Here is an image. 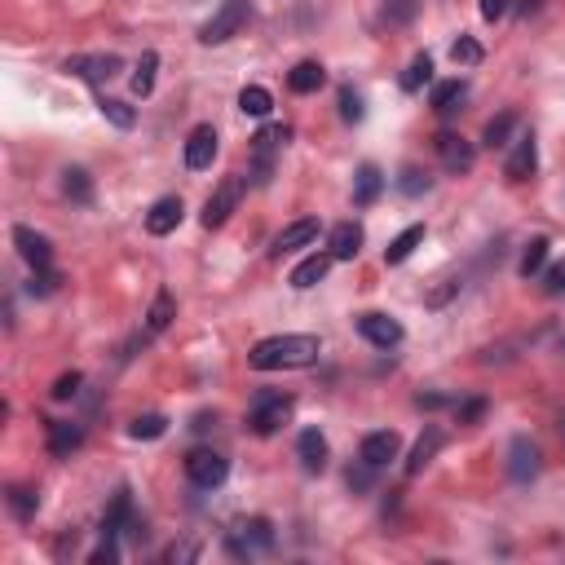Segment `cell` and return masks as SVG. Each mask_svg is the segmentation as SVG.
I'll return each mask as SVG.
<instances>
[{
    "label": "cell",
    "instance_id": "d6986e66",
    "mask_svg": "<svg viewBox=\"0 0 565 565\" xmlns=\"http://www.w3.org/2000/svg\"><path fill=\"white\" fill-rule=\"evenodd\" d=\"M332 266H336V257H332V252H314V257H305V261L291 270V287H296V291L318 287V282L332 274Z\"/></svg>",
    "mask_w": 565,
    "mask_h": 565
},
{
    "label": "cell",
    "instance_id": "7a4b0ae2",
    "mask_svg": "<svg viewBox=\"0 0 565 565\" xmlns=\"http://www.w3.org/2000/svg\"><path fill=\"white\" fill-rule=\"evenodd\" d=\"M225 552L239 557V561H252V557L274 552V526H270L266 517H248V521H239V526L225 535Z\"/></svg>",
    "mask_w": 565,
    "mask_h": 565
},
{
    "label": "cell",
    "instance_id": "1f68e13d",
    "mask_svg": "<svg viewBox=\"0 0 565 565\" xmlns=\"http://www.w3.org/2000/svg\"><path fill=\"white\" fill-rule=\"evenodd\" d=\"M4 503H9V512H13L18 521H31L36 508H40V494L31 491V486H9V491H4Z\"/></svg>",
    "mask_w": 565,
    "mask_h": 565
},
{
    "label": "cell",
    "instance_id": "d4e9b609",
    "mask_svg": "<svg viewBox=\"0 0 565 565\" xmlns=\"http://www.w3.org/2000/svg\"><path fill=\"white\" fill-rule=\"evenodd\" d=\"M124 530H138V517H133V499H129V491L115 494V503H111L106 517H102V535H124Z\"/></svg>",
    "mask_w": 565,
    "mask_h": 565
},
{
    "label": "cell",
    "instance_id": "83f0119b",
    "mask_svg": "<svg viewBox=\"0 0 565 565\" xmlns=\"http://www.w3.org/2000/svg\"><path fill=\"white\" fill-rule=\"evenodd\" d=\"M424 234H428V230H424L420 221H416V225H407V230H402V234L384 248V266H402V261H407V257H411V252L424 243Z\"/></svg>",
    "mask_w": 565,
    "mask_h": 565
},
{
    "label": "cell",
    "instance_id": "44dd1931",
    "mask_svg": "<svg viewBox=\"0 0 565 565\" xmlns=\"http://www.w3.org/2000/svg\"><path fill=\"white\" fill-rule=\"evenodd\" d=\"M318 239V216H300V221H291L287 230H282L279 239H274V257H282V252H296V248H309Z\"/></svg>",
    "mask_w": 565,
    "mask_h": 565
},
{
    "label": "cell",
    "instance_id": "3957f363",
    "mask_svg": "<svg viewBox=\"0 0 565 565\" xmlns=\"http://www.w3.org/2000/svg\"><path fill=\"white\" fill-rule=\"evenodd\" d=\"M248 13H252V0H221V9L199 27V40H204V45H225V40H234V36L248 27Z\"/></svg>",
    "mask_w": 565,
    "mask_h": 565
},
{
    "label": "cell",
    "instance_id": "ba28073f",
    "mask_svg": "<svg viewBox=\"0 0 565 565\" xmlns=\"http://www.w3.org/2000/svg\"><path fill=\"white\" fill-rule=\"evenodd\" d=\"M239 199H243V177H225L208 195V204H204V216H199L204 230H221L230 221V212L239 208Z\"/></svg>",
    "mask_w": 565,
    "mask_h": 565
},
{
    "label": "cell",
    "instance_id": "484cf974",
    "mask_svg": "<svg viewBox=\"0 0 565 565\" xmlns=\"http://www.w3.org/2000/svg\"><path fill=\"white\" fill-rule=\"evenodd\" d=\"M468 97V84L464 80H442V84H433V93H428V106L437 111V115H451L460 102Z\"/></svg>",
    "mask_w": 565,
    "mask_h": 565
},
{
    "label": "cell",
    "instance_id": "7dc6e473",
    "mask_svg": "<svg viewBox=\"0 0 565 565\" xmlns=\"http://www.w3.org/2000/svg\"><path fill=\"white\" fill-rule=\"evenodd\" d=\"M341 120H350V124L362 120V97L353 89H341Z\"/></svg>",
    "mask_w": 565,
    "mask_h": 565
},
{
    "label": "cell",
    "instance_id": "52a82bcc",
    "mask_svg": "<svg viewBox=\"0 0 565 565\" xmlns=\"http://www.w3.org/2000/svg\"><path fill=\"white\" fill-rule=\"evenodd\" d=\"M433 150H437L442 168H446V173H455V177L473 173V164H477V146H473L468 138H460V133H446V129L433 138Z\"/></svg>",
    "mask_w": 565,
    "mask_h": 565
},
{
    "label": "cell",
    "instance_id": "f1b7e54d",
    "mask_svg": "<svg viewBox=\"0 0 565 565\" xmlns=\"http://www.w3.org/2000/svg\"><path fill=\"white\" fill-rule=\"evenodd\" d=\"M512 133H517V115L503 111V115H494L491 124L482 129V146H486V150H503V146L512 141Z\"/></svg>",
    "mask_w": 565,
    "mask_h": 565
},
{
    "label": "cell",
    "instance_id": "816d5d0a",
    "mask_svg": "<svg viewBox=\"0 0 565 565\" xmlns=\"http://www.w3.org/2000/svg\"><path fill=\"white\" fill-rule=\"evenodd\" d=\"M442 402H446V398H437V393H420V398H416V407H428V411H437Z\"/></svg>",
    "mask_w": 565,
    "mask_h": 565
},
{
    "label": "cell",
    "instance_id": "4fadbf2b",
    "mask_svg": "<svg viewBox=\"0 0 565 565\" xmlns=\"http://www.w3.org/2000/svg\"><path fill=\"white\" fill-rule=\"evenodd\" d=\"M398 455H402V437H398L393 428H375V433H367L362 446H358V460H367L371 468H384V464H393Z\"/></svg>",
    "mask_w": 565,
    "mask_h": 565
},
{
    "label": "cell",
    "instance_id": "e0dca14e",
    "mask_svg": "<svg viewBox=\"0 0 565 565\" xmlns=\"http://www.w3.org/2000/svg\"><path fill=\"white\" fill-rule=\"evenodd\" d=\"M535 168H539L535 133H521L517 146H512V155H508V164H503V177H508V181H526V177H535Z\"/></svg>",
    "mask_w": 565,
    "mask_h": 565
},
{
    "label": "cell",
    "instance_id": "f35d334b",
    "mask_svg": "<svg viewBox=\"0 0 565 565\" xmlns=\"http://www.w3.org/2000/svg\"><path fill=\"white\" fill-rule=\"evenodd\" d=\"M451 58H455V67H477L486 54H482V45H477L473 36H460V40L451 45Z\"/></svg>",
    "mask_w": 565,
    "mask_h": 565
},
{
    "label": "cell",
    "instance_id": "ee69618b",
    "mask_svg": "<svg viewBox=\"0 0 565 565\" xmlns=\"http://www.w3.org/2000/svg\"><path fill=\"white\" fill-rule=\"evenodd\" d=\"M539 279H544V291H548V296H565V261L548 266V270H544Z\"/></svg>",
    "mask_w": 565,
    "mask_h": 565
},
{
    "label": "cell",
    "instance_id": "cb8c5ba5",
    "mask_svg": "<svg viewBox=\"0 0 565 565\" xmlns=\"http://www.w3.org/2000/svg\"><path fill=\"white\" fill-rule=\"evenodd\" d=\"M380 186H384V173L375 164H358V173H353V204L358 208H371L375 195H380Z\"/></svg>",
    "mask_w": 565,
    "mask_h": 565
},
{
    "label": "cell",
    "instance_id": "30bf717a",
    "mask_svg": "<svg viewBox=\"0 0 565 565\" xmlns=\"http://www.w3.org/2000/svg\"><path fill=\"white\" fill-rule=\"evenodd\" d=\"M358 336L367 341V345H375V350H393V345H402V323L398 318H389V314H358Z\"/></svg>",
    "mask_w": 565,
    "mask_h": 565
},
{
    "label": "cell",
    "instance_id": "5bb4252c",
    "mask_svg": "<svg viewBox=\"0 0 565 565\" xmlns=\"http://www.w3.org/2000/svg\"><path fill=\"white\" fill-rule=\"evenodd\" d=\"M181 195H164V199H155L150 212H146V234H155V239H164V234H173L177 225H181Z\"/></svg>",
    "mask_w": 565,
    "mask_h": 565
},
{
    "label": "cell",
    "instance_id": "f6af8a7d",
    "mask_svg": "<svg viewBox=\"0 0 565 565\" xmlns=\"http://www.w3.org/2000/svg\"><path fill=\"white\" fill-rule=\"evenodd\" d=\"M460 287H464V282H460V279H446V282H442V287H433V291L424 296V305H428V309H442V305H446V300H451V296H455Z\"/></svg>",
    "mask_w": 565,
    "mask_h": 565
},
{
    "label": "cell",
    "instance_id": "b9f144b4",
    "mask_svg": "<svg viewBox=\"0 0 565 565\" xmlns=\"http://www.w3.org/2000/svg\"><path fill=\"white\" fill-rule=\"evenodd\" d=\"M384 18H389L393 27H407V22L416 18V0H384Z\"/></svg>",
    "mask_w": 565,
    "mask_h": 565
},
{
    "label": "cell",
    "instance_id": "2e32d148",
    "mask_svg": "<svg viewBox=\"0 0 565 565\" xmlns=\"http://www.w3.org/2000/svg\"><path fill=\"white\" fill-rule=\"evenodd\" d=\"M442 446H446V428H442V424H428V428L420 433V442L411 446V460H407V477H420L424 468L437 460V451H442Z\"/></svg>",
    "mask_w": 565,
    "mask_h": 565
},
{
    "label": "cell",
    "instance_id": "c3c4849f",
    "mask_svg": "<svg viewBox=\"0 0 565 565\" xmlns=\"http://www.w3.org/2000/svg\"><path fill=\"white\" fill-rule=\"evenodd\" d=\"M455 411H460V424H477L486 416V398H468V402H460Z\"/></svg>",
    "mask_w": 565,
    "mask_h": 565
},
{
    "label": "cell",
    "instance_id": "ac0fdd59",
    "mask_svg": "<svg viewBox=\"0 0 565 565\" xmlns=\"http://www.w3.org/2000/svg\"><path fill=\"white\" fill-rule=\"evenodd\" d=\"M296 455H300V468L305 473H323L327 468V437L318 433V428H305L300 437H296Z\"/></svg>",
    "mask_w": 565,
    "mask_h": 565
},
{
    "label": "cell",
    "instance_id": "277c9868",
    "mask_svg": "<svg viewBox=\"0 0 565 565\" xmlns=\"http://www.w3.org/2000/svg\"><path fill=\"white\" fill-rule=\"evenodd\" d=\"M291 411H296V402L287 393H261L252 402V411H248V428L257 437H270V433H279L282 424L291 420Z\"/></svg>",
    "mask_w": 565,
    "mask_h": 565
},
{
    "label": "cell",
    "instance_id": "f907efd6",
    "mask_svg": "<svg viewBox=\"0 0 565 565\" xmlns=\"http://www.w3.org/2000/svg\"><path fill=\"white\" fill-rule=\"evenodd\" d=\"M168 561H195V548H190V544H181V548H173V552H168Z\"/></svg>",
    "mask_w": 565,
    "mask_h": 565
},
{
    "label": "cell",
    "instance_id": "9c48e42d",
    "mask_svg": "<svg viewBox=\"0 0 565 565\" xmlns=\"http://www.w3.org/2000/svg\"><path fill=\"white\" fill-rule=\"evenodd\" d=\"M539 473H544L539 446H535L530 437H512V442H508V477H512L517 486H530Z\"/></svg>",
    "mask_w": 565,
    "mask_h": 565
},
{
    "label": "cell",
    "instance_id": "4dcf8cb0",
    "mask_svg": "<svg viewBox=\"0 0 565 565\" xmlns=\"http://www.w3.org/2000/svg\"><path fill=\"white\" fill-rule=\"evenodd\" d=\"M63 195L71 204H93V177L84 168H67L63 173Z\"/></svg>",
    "mask_w": 565,
    "mask_h": 565
},
{
    "label": "cell",
    "instance_id": "f546056e",
    "mask_svg": "<svg viewBox=\"0 0 565 565\" xmlns=\"http://www.w3.org/2000/svg\"><path fill=\"white\" fill-rule=\"evenodd\" d=\"M239 111H243V115H252V120H266V115L274 111V97H270V89H261V84H248V89L239 93Z\"/></svg>",
    "mask_w": 565,
    "mask_h": 565
},
{
    "label": "cell",
    "instance_id": "836d02e7",
    "mask_svg": "<svg viewBox=\"0 0 565 565\" xmlns=\"http://www.w3.org/2000/svg\"><path fill=\"white\" fill-rule=\"evenodd\" d=\"M398 190H402L407 199H420V195H428V190H433V177L424 173L420 164H407V168L398 173Z\"/></svg>",
    "mask_w": 565,
    "mask_h": 565
},
{
    "label": "cell",
    "instance_id": "9a60e30c",
    "mask_svg": "<svg viewBox=\"0 0 565 565\" xmlns=\"http://www.w3.org/2000/svg\"><path fill=\"white\" fill-rule=\"evenodd\" d=\"M212 159H216V129L212 124H195L190 138H186V168L204 173V168H212Z\"/></svg>",
    "mask_w": 565,
    "mask_h": 565
},
{
    "label": "cell",
    "instance_id": "60d3db41",
    "mask_svg": "<svg viewBox=\"0 0 565 565\" xmlns=\"http://www.w3.org/2000/svg\"><path fill=\"white\" fill-rule=\"evenodd\" d=\"M80 384H84V375H80V371H67V375H58V380H54L49 398H54V402H71V398L80 393Z\"/></svg>",
    "mask_w": 565,
    "mask_h": 565
},
{
    "label": "cell",
    "instance_id": "bcb514c9",
    "mask_svg": "<svg viewBox=\"0 0 565 565\" xmlns=\"http://www.w3.org/2000/svg\"><path fill=\"white\" fill-rule=\"evenodd\" d=\"M93 565H115L120 561V544H115V535H102V548H93Z\"/></svg>",
    "mask_w": 565,
    "mask_h": 565
},
{
    "label": "cell",
    "instance_id": "7bdbcfd3",
    "mask_svg": "<svg viewBox=\"0 0 565 565\" xmlns=\"http://www.w3.org/2000/svg\"><path fill=\"white\" fill-rule=\"evenodd\" d=\"M371 473H375V468H371L367 460H358V468H350V473H345V482H350V491H353V494L371 491V482H375Z\"/></svg>",
    "mask_w": 565,
    "mask_h": 565
},
{
    "label": "cell",
    "instance_id": "8992f818",
    "mask_svg": "<svg viewBox=\"0 0 565 565\" xmlns=\"http://www.w3.org/2000/svg\"><path fill=\"white\" fill-rule=\"evenodd\" d=\"M186 477H190V486H199V491H216V486L230 477V460H225L221 451H212V446H199V451L186 455Z\"/></svg>",
    "mask_w": 565,
    "mask_h": 565
},
{
    "label": "cell",
    "instance_id": "5b68a950",
    "mask_svg": "<svg viewBox=\"0 0 565 565\" xmlns=\"http://www.w3.org/2000/svg\"><path fill=\"white\" fill-rule=\"evenodd\" d=\"M287 138H291L287 124H270V129H261V133L252 138V181H257V186H270V177H274V155H279V146H287Z\"/></svg>",
    "mask_w": 565,
    "mask_h": 565
},
{
    "label": "cell",
    "instance_id": "d6a6232c",
    "mask_svg": "<svg viewBox=\"0 0 565 565\" xmlns=\"http://www.w3.org/2000/svg\"><path fill=\"white\" fill-rule=\"evenodd\" d=\"M548 248H552L548 239H535V243L521 252V266H517V274H521V279H539V274H544V266H548Z\"/></svg>",
    "mask_w": 565,
    "mask_h": 565
},
{
    "label": "cell",
    "instance_id": "603a6c76",
    "mask_svg": "<svg viewBox=\"0 0 565 565\" xmlns=\"http://www.w3.org/2000/svg\"><path fill=\"white\" fill-rule=\"evenodd\" d=\"M80 442H84V428L71 420H49V455H58V460H71V451H80Z\"/></svg>",
    "mask_w": 565,
    "mask_h": 565
},
{
    "label": "cell",
    "instance_id": "8fae6325",
    "mask_svg": "<svg viewBox=\"0 0 565 565\" xmlns=\"http://www.w3.org/2000/svg\"><path fill=\"white\" fill-rule=\"evenodd\" d=\"M67 75H80V80H89V84H102V80H111V75H120L124 63L115 58V54H75L63 63Z\"/></svg>",
    "mask_w": 565,
    "mask_h": 565
},
{
    "label": "cell",
    "instance_id": "ffe728a7",
    "mask_svg": "<svg viewBox=\"0 0 565 565\" xmlns=\"http://www.w3.org/2000/svg\"><path fill=\"white\" fill-rule=\"evenodd\" d=\"M362 239H367V234H362L358 221H341V225L327 234V252H332L336 261H353V257L362 252Z\"/></svg>",
    "mask_w": 565,
    "mask_h": 565
},
{
    "label": "cell",
    "instance_id": "d590c367",
    "mask_svg": "<svg viewBox=\"0 0 565 565\" xmlns=\"http://www.w3.org/2000/svg\"><path fill=\"white\" fill-rule=\"evenodd\" d=\"M155 71H159V54L146 49L138 71H133V93H138V97H150V89H155Z\"/></svg>",
    "mask_w": 565,
    "mask_h": 565
},
{
    "label": "cell",
    "instance_id": "ab89813d",
    "mask_svg": "<svg viewBox=\"0 0 565 565\" xmlns=\"http://www.w3.org/2000/svg\"><path fill=\"white\" fill-rule=\"evenodd\" d=\"M58 282H63V274H58V270H31L27 291H31V296H54V291H58Z\"/></svg>",
    "mask_w": 565,
    "mask_h": 565
},
{
    "label": "cell",
    "instance_id": "681fc988",
    "mask_svg": "<svg viewBox=\"0 0 565 565\" xmlns=\"http://www.w3.org/2000/svg\"><path fill=\"white\" fill-rule=\"evenodd\" d=\"M503 13H508V0H482V18L486 22H499Z\"/></svg>",
    "mask_w": 565,
    "mask_h": 565
},
{
    "label": "cell",
    "instance_id": "8d00e7d4",
    "mask_svg": "<svg viewBox=\"0 0 565 565\" xmlns=\"http://www.w3.org/2000/svg\"><path fill=\"white\" fill-rule=\"evenodd\" d=\"M428 80H433V58H428V54L411 58V67L402 71V89H407V93H420Z\"/></svg>",
    "mask_w": 565,
    "mask_h": 565
},
{
    "label": "cell",
    "instance_id": "6da1fadb",
    "mask_svg": "<svg viewBox=\"0 0 565 565\" xmlns=\"http://www.w3.org/2000/svg\"><path fill=\"white\" fill-rule=\"evenodd\" d=\"M323 353L318 336H305V332H291V336H270V341H257L248 353V367L252 371H300V367H314Z\"/></svg>",
    "mask_w": 565,
    "mask_h": 565
},
{
    "label": "cell",
    "instance_id": "74e56055",
    "mask_svg": "<svg viewBox=\"0 0 565 565\" xmlns=\"http://www.w3.org/2000/svg\"><path fill=\"white\" fill-rule=\"evenodd\" d=\"M164 433H168V420H164L159 411L138 416V420L129 424V437H138V442H155V437H164Z\"/></svg>",
    "mask_w": 565,
    "mask_h": 565
},
{
    "label": "cell",
    "instance_id": "7c38bea8",
    "mask_svg": "<svg viewBox=\"0 0 565 565\" xmlns=\"http://www.w3.org/2000/svg\"><path fill=\"white\" fill-rule=\"evenodd\" d=\"M13 248L31 270H54V243L45 234H36L31 225H13Z\"/></svg>",
    "mask_w": 565,
    "mask_h": 565
},
{
    "label": "cell",
    "instance_id": "f5cc1de1",
    "mask_svg": "<svg viewBox=\"0 0 565 565\" xmlns=\"http://www.w3.org/2000/svg\"><path fill=\"white\" fill-rule=\"evenodd\" d=\"M212 424H216V416H195V424H190V428H195V433H208Z\"/></svg>",
    "mask_w": 565,
    "mask_h": 565
},
{
    "label": "cell",
    "instance_id": "db71d44e",
    "mask_svg": "<svg viewBox=\"0 0 565 565\" xmlns=\"http://www.w3.org/2000/svg\"><path fill=\"white\" fill-rule=\"evenodd\" d=\"M561 350H565V341H561Z\"/></svg>",
    "mask_w": 565,
    "mask_h": 565
},
{
    "label": "cell",
    "instance_id": "7402d4cb",
    "mask_svg": "<svg viewBox=\"0 0 565 565\" xmlns=\"http://www.w3.org/2000/svg\"><path fill=\"white\" fill-rule=\"evenodd\" d=\"M327 84V71H323V63H314V58H305V63H296V67L287 71V89L291 93H318Z\"/></svg>",
    "mask_w": 565,
    "mask_h": 565
},
{
    "label": "cell",
    "instance_id": "e575fe53",
    "mask_svg": "<svg viewBox=\"0 0 565 565\" xmlns=\"http://www.w3.org/2000/svg\"><path fill=\"white\" fill-rule=\"evenodd\" d=\"M97 111H102V115L115 124V129H124V133L138 124V111H133L129 102H120V97H102V102H97Z\"/></svg>",
    "mask_w": 565,
    "mask_h": 565
},
{
    "label": "cell",
    "instance_id": "4316f807",
    "mask_svg": "<svg viewBox=\"0 0 565 565\" xmlns=\"http://www.w3.org/2000/svg\"><path fill=\"white\" fill-rule=\"evenodd\" d=\"M173 318H177V300H173V291H168V287H159V291H155V300H150V309H146V332H150V336H159Z\"/></svg>",
    "mask_w": 565,
    "mask_h": 565
}]
</instances>
